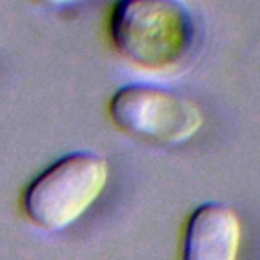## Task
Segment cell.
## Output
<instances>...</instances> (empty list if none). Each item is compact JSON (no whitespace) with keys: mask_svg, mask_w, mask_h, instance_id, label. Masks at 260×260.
<instances>
[{"mask_svg":"<svg viewBox=\"0 0 260 260\" xmlns=\"http://www.w3.org/2000/svg\"><path fill=\"white\" fill-rule=\"evenodd\" d=\"M43 6H53V8H61V6H71V4H77V2H83V0H35Z\"/></svg>","mask_w":260,"mask_h":260,"instance_id":"cell-5","label":"cell"},{"mask_svg":"<svg viewBox=\"0 0 260 260\" xmlns=\"http://www.w3.org/2000/svg\"><path fill=\"white\" fill-rule=\"evenodd\" d=\"M108 35L126 63L156 75L183 67L197 43L193 14L181 0H118Z\"/></svg>","mask_w":260,"mask_h":260,"instance_id":"cell-1","label":"cell"},{"mask_svg":"<svg viewBox=\"0 0 260 260\" xmlns=\"http://www.w3.org/2000/svg\"><path fill=\"white\" fill-rule=\"evenodd\" d=\"M242 223L234 207L207 201L195 207L185 223L181 260H236Z\"/></svg>","mask_w":260,"mask_h":260,"instance_id":"cell-4","label":"cell"},{"mask_svg":"<svg viewBox=\"0 0 260 260\" xmlns=\"http://www.w3.org/2000/svg\"><path fill=\"white\" fill-rule=\"evenodd\" d=\"M108 112L122 132L162 146L183 144L203 126V112L193 100L152 83L118 87Z\"/></svg>","mask_w":260,"mask_h":260,"instance_id":"cell-3","label":"cell"},{"mask_svg":"<svg viewBox=\"0 0 260 260\" xmlns=\"http://www.w3.org/2000/svg\"><path fill=\"white\" fill-rule=\"evenodd\" d=\"M108 177L110 167L102 154L69 152L28 183L22 193V211L43 230H65L102 195Z\"/></svg>","mask_w":260,"mask_h":260,"instance_id":"cell-2","label":"cell"}]
</instances>
